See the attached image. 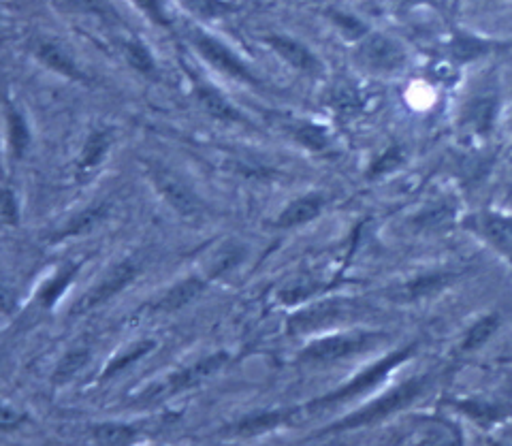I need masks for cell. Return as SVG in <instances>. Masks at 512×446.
I'll use <instances>...</instances> for the list:
<instances>
[{"instance_id": "1", "label": "cell", "mask_w": 512, "mask_h": 446, "mask_svg": "<svg viewBox=\"0 0 512 446\" xmlns=\"http://www.w3.org/2000/svg\"><path fill=\"white\" fill-rule=\"evenodd\" d=\"M431 376L423 374L416 376L408 382H402V385L395 387L393 391L384 393L382 397H378L376 402L363 406L359 412H352L348 417L340 419L338 423L329 425L327 429L320 432V436H331V434H340V432H350V429H361V427H370L374 423H380L384 419L393 417L395 412L404 410L406 406H410L414 400L425 393V389L429 387Z\"/></svg>"}, {"instance_id": "2", "label": "cell", "mask_w": 512, "mask_h": 446, "mask_svg": "<svg viewBox=\"0 0 512 446\" xmlns=\"http://www.w3.org/2000/svg\"><path fill=\"white\" fill-rule=\"evenodd\" d=\"M188 41L192 45V50H195L207 62V65L216 69L218 73L235 79V82H239V84L252 86V88L263 86L261 77L246 65L244 58H239L227 43L210 35L207 30H203L199 26H190Z\"/></svg>"}, {"instance_id": "3", "label": "cell", "mask_w": 512, "mask_h": 446, "mask_svg": "<svg viewBox=\"0 0 512 446\" xmlns=\"http://www.w3.org/2000/svg\"><path fill=\"white\" fill-rule=\"evenodd\" d=\"M384 340V333L378 331H346L314 340L299 353V361L308 365L335 363L355 355H363L376 348Z\"/></svg>"}, {"instance_id": "4", "label": "cell", "mask_w": 512, "mask_h": 446, "mask_svg": "<svg viewBox=\"0 0 512 446\" xmlns=\"http://www.w3.org/2000/svg\"><path fill=\"white\" fill-rule=\"evenodd\" d=\"M416 350V344H410V346H404L395 350V353L387 355L384 359H380L378 363L370 365V368L363 370L361 374H357L352 380H348L344 387L335 389L323 397H318V400L310 402L306 406V410H320V408H327V406H335V404H342V402H348L352 400V397H359L361 393H367L370 389H374L376 385H380V382L387 378L393 370H397L399 365L406 363Z\"/></svg>"}, {"instance_id": "5", "label": "cell", "mask_w": 512, "mask_h": 446, "mask_svg": "<svg viewBox=\"0 0 512 446\" xmlns=\"http://www.w3.org/2000/svg\"><path fill=\"white\" fill-rule=\"evenodd\" d=\"M146 171L156 188V193L163 197V201L171 207L173 212H178L182 218H188V220L203 216V210H205L203 201L199 199L195 190H192V186L186 184L173 169L158 163H148Z\"/></svg>"}, {"instance_id": "6", "label": "cell", "mask_w": 512, "mask_h": 446, "mask_svg": "<svg viewBox=\"0 0 512 446\" xmlns=\"http://www.w3.org/2000/svg\"><path fill=\"white\" fill-rule=\"evenodd\" d=\"M227 363H229V353L207 355V357L195 361L192 365H186V368L169 374V378L165 382H160V385L152 393L143 397V400H148V402L150 400H163V397H171V395H178V393L195 389V387L203 385L205 380H210L212 376H216Z\"/></svg>"}, {"instance_id": "7", "label": "cell", "mask_w": 512, "mask_h": 446, "mask_svg": "<svg viewBox=\"0 0 512 446\" xmlns=\"http://www.w3.org/2000/svg\"><path fill=\"white\" fill-rule=\"evenodd\" d=\"M357 58L367 71L374 73H399L408 62L404 45L382 33H367L359 41Z\"/></svg>"}, {"instance_id": "8", "label": "cell", "mask_w": 512, "mask_h": 446, "mask_svg": "<svg viewBox=\"0 0 512 446\" xmlns=\"http://www.w3.org/2000/svg\"><path fill=\"white\" fill-rule=\"evenodd\" d=\"M139 272H141V263L135 259H124V261L116 263L82 299L77 301L75 314H84V312H90L94 308L107 304L109 299L120 295L126 286L139 276Z\"/></svg>"}, {"instance_id": "9", "label": "cell", "mask_w": 512, "mask_h": 446, "mask_svg": "<svg viewBox=\"0 0 512 446\" xmlns=\"http://www.w3.org/2000/svg\"><path fill=\"white\" fill-rule=\"evenodd\" d=\"M263 43L284 62V65L295 69L297 73L314 79L325 75V62L318 58V54L310 45L301 43L299 39L282 33H267L263 35Z\"/></svg>"}, {"instance_id": "10", "label": "cell", "mask_w": 512, "mask_h": 446, "mask_svg": "<svg viewBox=\"0 0 512 446\" xmlns=\"http://www.w3.org/2000/svg\"><path fill=\"white\" fill-rule=\"evenodd\" d=\"M114 141H116V133L111 126H94V129L86 135L82 150H79L77 161H75V178L79 184L90 182L94 178L96 171H99L101 165L107 161Z\"/></svg>"}, {"instance_id": "11", "label": "cell", "mask_w": 512, "mask_h": 446, "mask_svg": "<svg viewBox=\"0 0 512 446\" xmlns=\"http://www.w3.org/2000/svg\"><path fill=\"white\" fill-rule=\"evenodd\" d=\"M500 116V97L495 90L478 92L463 105L459 124L463 131H468L474 137H487L495 129V122Z\"/></svg>"}, {"instance_id": "12", "label": "cell", "mask_w": 512, "mask_h": 446, "mask_svg": "<svg viewBox=\"0 0 512 446\" xmlns=\"http://www.w3.org/2000/svg\"><path fill=\"white\" fill-rule=\"evenodd\" d=\"M32 54L41 62L45 69L54 71L56 75L69 79V82L88 84V75L77 65L73 54L60 41L50 37H39L32 41Z\"/></svg>"}, {"instance_id": "13", "label": "cell", "mask_w": 512, "mask_h": 446, "mask_svg": "<svg viewBox=\"0 0 512 446\" xmlns=\"http://www.w3.org/2000/svg\"><path fill=\"white\" fill-rule=\"evenodd\" d=\"M192 97H195L197 105L205 111L207 116L218 122L248 124L246 116L229 101V97H224L218 88L203 82L201 77H192Z\"/></svg>"}, {"instance_id": "14", "label": "cell", "mask_w": 512, "mask_h": 446, "mask_svg": "<svg viewBox=\"0 0 512 446\" xmlns=\"http://www.w3.org/2000/svg\"><path fill=\"white\" fill-rule=\"evenodd\" d=\"M207 282H210V278H201V276H190V278L175 282L171 289H167L154 301L152 312L154 314H173V312L184 310L207 289Z\"/></svg>"}, {"instance_id": "15", "label": "cell", "mask_w": 512, "mask_h": 446, "mask_svg": "<svg viewBox=\"0 0 512 446\" xmlns=\"http://www.w3.org/2000/svg\"><path fill=\"white\" fill-rule=\"evenodd\" d=\"M327 199L320 193H310L293 199L284 210L278 214L274 227L276 229H297L308 225V222L316 220L320 214L325 212Z\"/></svg>"}, {"instance_id": "16", "label": "cell", "mask_w": 512, "mask_h": 446, "mask_svg": "<svg viewBox=\"0 0 512 446\" xmlns=\"http://www.w3.org/2000/svg\"><path fill=\"white\" fill-rule=\"evenodd\" d=\"M455 280L453 272H429L421 274L402 286H397L395 293L391 295L395 301H402V304H414V301H421L427 297H434L440 291H444L448 284Z\"/></svg>"}, {"instance_id": "17", "label": "cell", "mask_w": 512, "mask_h": 446, "mask_svg": "<svg viewBox=\"0 0 512 446\" xmlns=\"http://www.w3.org/2000/svg\"><path fill=\"white\" fill-rule=\"evenodd\" d=\"M470 227L512 261V216L480 214L472 218Z\"/></svg>"}, {"instance_id": "18", "label": "cell", "mask_w": 512, "mask_h": 446, "mask_svg": "<svg viewBox=\"0 0 512 446\" xmlns=\"http://www.w3.org/2000/svg\"><path fill=\"white\" fill-rule=\"evenodd\" d=\"M357 306L348 304V301H329L325 306H312L308 310H301L291 318L293 331H312L323 325H329L338 318H344L346 314L355 312Z\"/></svg>"}, {"instance_id": "19", "label": "cell", "mask_w": 512, "mask_h": 446, "mask_svg": "<svg viewBox=\"0 0 512 446\" xmlns=\"http://www.w3.org/2000/svg\"><path fill=\"white\" fill-rule=\"evenodd\" d=\"M5 131L9 154L13 156V161H22L32 143V133L24 111L11 101L5 103Z\"/></svg>"}, {"instance_id": "20", "label": "cell", "mask_w": 512, "mask_h": 446, "mask_svg": "<svg viewBox=\"0 0 512 446\" xmlns=\"http://www.w3.org/2000/svg\"><path fill=\"white\" fill-rule=\"evenodd\" d=\"M77 272H79V263H67L64 267H60L58 272L41 286V291L37 295V304L43 310L54 308L58 304V299L64 295V291H67L73 284V280L77 278Z\"/></svg>"}, {"instance_id": "21", "label": "cell", "mask_w": 512, "mask_h": 446, "mask_svg": "<svg viewBox=\"0 0 512 446\" xmlns=\"http://www.w3.org/2000/svg\"><path fill=\"white\" fill-rule=\"evenodd\" d=\"M90 438L99 444H133L143 438V429L128 423H99L90 427Z\"/></svg>"}, {"instance_id": "22", "label": "cell", "mask_w": 512, "mask_h": 446, "mask_svg": "<svg viewBox=\"0 0 512 446\" xmlns=\"http://www.w3.org/2000/svg\"><path fill=\"white\" fill-rule=\"evenodd\" d=\"M122 54H124L128 65H131V69H135L139 75L148 77V79H158V75H160L158 62L152 56L150 47L146 43L139 39H126L122 43Z\"/></svg>"}, {"instance_id": "23", "label": "cell", "mask_w": 512, "mask_h": 446, "mask_svg": "<svg viewBox=\"0 0 512 446\" xmlns=\"http://www.w3.org/2000/svg\"><path fill=\"white\" fill-rule=\"evenodd\" d=\"M109 212V203H96L92 207H88V210L79 212L77 216H73L67 225H64L56 235L54 240H67V237H75V235H84L88 233L90 229H94L96 225H99L101 220H105Z\"/></svg>"}, {"instance_id": "24", "label": "cell", "mask_w": 512, "mask_h": 446, "mask_svg": "<svg viewBox=\"0 0 512 446\" xmlns=\"http://www.w3.org/2000/svg\"><path fill=\"white\" fill-rule=\"evenodd\" d=\"M291 135L293 139L310 152H325L331 146V137L325 126H320L310 120H301L293 122L291 126Z\"/></svg>"}, {"instance_id": "25", "label": "cell", "mask_w": 512, "mask_h": 446, "mask_svg": "<svg viewBox=\"0 0 512 446\" xmlns=\"http://www.w3.org/2000/svg\"><path fill=\"white\" fill-rule=\"evenodd\" d=\"M453 220H455V203L444 199L425 207V210L414 218V227H419L421 231H440L451 225Z\"/></svg>"}, {"instance_id": "26", "label": "cell", "mask_w": 512, "mask_h": 446, "mask_svg": "<svg viewBox=\"0 0 512 446\" xmlns=\"http://www.w3.org/2000/svg\"><path fill=\"white\" fill-rule=\"evenodd\" d=\"M500 327V316L498 314H485L480 316L478 321L472 323V327L466 331V336L461 340V350L463 353H474L480 346H485L489 338Z\"/></svg>"}, {"instance_id": "27", "label": "cell", "mask_w": 512, "mask_h": 446, "mask_svg": "<svg viewBox=\"0 0 512 446\" xmlns=\"http://www.w3.org/2000/svg\"><path fill=\"white\" fill-rule=\"evenodd\" d=\"M288 419V414L282 410L274 412H263L259 417H248L244 421H239L229 429V436H254V434H265L269 429H276Z\"/></svg>"}, {"instance_id": "28", "label": "cell", "mask_w": 512, "mask_h": 446, "mask_svg": "<svg viewBox=\"0 0 512 446\" xmlns=\"http://www.w3.org/2000/svg\"><path fill=\"white\" fill-rule=\"evenodd\" d=\"M88 361H90V348L88 346H73L69 353L60 359L58 368L54 372L56 385H64V382H69L75 374H79L86 368Z\"/></svg>"}, {"instance_id": "29", "label": "cell", "mask_w": 512, "mask_h": 446, "mask_svg": "<svg viewBox=\"0 0 512 446\" xmlns=\"http://www.w3.org/2000/svg\"><path fill=\"white\" fill-rule=\"evenodd\" d=\"M244 254H246V250L239 244L222 246L210 261V269H207L210 274H207V278H218L222 274H229L231 269H235L239 263H242Z\"/></svg>"}, {"instance_id": "30", "label": "cell", "mask_w": 512, "mask_h": 446, "mask_svg": "<svg viewBox=\"0 0 512 446\" xmlns=\"http://www.w3.org/2000/svg\"><path fill=\"white\" fill-rule=\"evenodd\" d=\"M182 5L201 20H218L233 13L231 0H182Z\"/></svg>"}, {"instance_id": "31", "label": "cell", "mask_w": 512, "mask_h": 446, "mask_svg": "<svg viewBox=\"0 0 512 446\" xmlns=\"http://www.w3.org/2000/svg\"><path fill=\"white\" fill-rule=\"evenodd\" d=\"M404 161H406L404 148L397 146V143H393V146L384 148L374 158V163L370 165V169H367V175H370V178H382V175H387L391 171H397L399 167L404 165Z\"/></svg>"}, {"instance_id": "32", "label": "cell", "mask_w": 512, "mask_h": 446, "mask_svg": "<svg viewBox=\"0 0 512 446\" xmlns=\"http://www.w3.org/2000/svg\"><path fill=\"white\" fill-rule=\"evenodd\" d=\"M154 348H156V342H154V340H141V342H137L135 346L128 348L124 355H120L118 359H114V361L109 363V368L103 372V378H111L114 374L122 372V370L128 368V365H131V363H135V361L143 359L146 355H150Z\"/></svg>"}, {"instance_id": "33", "label": "cell", "mask_w": 512, "mask_h": 446, "mask_svg": "<svg viewBox=\"0 0 512 446\" xmlns=\"http://www.w3.org/2000/svg\"><path fill=\"white\" fill-rule=\"evenodd\" d=\"M131 3L146 15V18L160 26V28H169L171 20H169V13L165 7V0H131Z\"/></svg>"}, {"instance_id": "34", "label": "cell", "mask_w": 512, "mask_h": 446, "mask_svg": "<svg viewBox=\"0 0 512 446\" xmlns=\"http://www.w3.org/2000/svg\"><path fill=\"white\" fill-rule=\"evenodd\" d=\"M459 408L472 417L478 423H493L502 417V408L491 406V404H480V402H463Z\"/></svg>"}, {"instance_id": "35", "label": "cell", "mask_w": 512, "mask_h": 446, "mask_svg": "<svg viewBox=\"0 0 512 446\" xmlns=\"http://www.w3.org/2000/svg\"><path fill=\"white\" fill-rule=\"evenodd\" d=\"M331 20H333V24L338 26V28L342 30V33H344L346 37H350V39L361 41V39L367 35V28L361 24V20L352 18V15H348V13L335 11V13H331Z\"/></svg>"}, {"instance_id": "36", "label": "cell", "mask_w": 512, "mask_h": 446, "mask_svg": "<svg viewBox=\"0 0 512 446\" xmlns=\"http://www.w3.org/2000/svg\"><path fill=\"white\" fill-rule=\"evenodd\" d=\"M0 216L7 227H18L20 225V201L18 195L7 186L3 193V205H0Z\"/></svg>"}, {"instance_id": "37", "label": "cell", "mask_w": 512, "mask_h": 446, "mask_svg": "<svg viewBox=\"0 0 512 446\" xmlns=\"http://www.w3.org/2000/svg\"><path fill=\"white\" fill-rule=\"evenodd\" d=\"M26 421V414L13 410L9 406H3V417H0V425H3V434L13 432V429H18L22 423Z\"/></svg>"}, {"instance_id": "38", "label": "cell", "mask_w": 512, "mask_h": 446, "mask_svg": "<svg viewBox=\"0 0 512 446\" xmlns=\"http://www.w3.org/2000/svg\"><path fill=\"white\" fill-rule=\"evenodd\" d=\"M397 5H414V3H419V0H395Z\"/></svg>"}, {"instance_id": "39", "label": "cell", "mask_w": 512, "mask_h": 446, "mask_svg": "<svg viewBox=\"0 0 512 446\" xmlns=\"http://www.w3.org/2000/svg\"><path fill=\"white\" fill-rule=\"evenodd\" d=\"M476 3H493V0H476Z\"/></svg>"}]
</instances>
